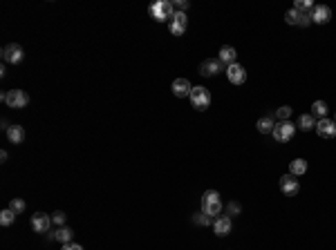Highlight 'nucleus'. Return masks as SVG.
I'll return each mask as SVG.
<instances>
[{
  "label": "nucleus",
  "instance_id": "f257e3e1",
  "mask_svg": "<svg viewBox=\"0 0 336 250\" xmlns=\"http://www.w3.org/2000/svg\"><path fill=\"white\" fill-rule=\"evenodd\" d=\"M202 212L206 217H218L222 212V199H220V192L218 190H206L202 195Z\"/></svg>",
  "mask_w": 336,
  "mask_h": 250
},
{
  "label": "nucleus",
  "instance_id": "f03ea898",
  "mask_svg": "<svg viewBox=\"0 0 336 250\" xmlns=\"http://www.w3.org/2000/svg\"><path fill=\"white\" fill-rule=\"evenodd\" d=\"M148 12L157 23H166L175 16V7L173 3H168V0H157V3H153L151 7H148Z\"/></svg>",
  "mask_w": 336,
  "mask_h": 250
},
{
  "label": "nucleus",
  "instance_id": "7ed1b4c3",
  "mask_svg": "<svg viewBox=\"0 0 336 250\" xmlns=\"http://www.w3.org/2000/svg\"><path fill=\"white\" fill-rule=\"evenodd\" d=\"M3 103L7 107H14V109H23L29 105V94L23 92V90H7L3 94Z\"/></svg>",
  "mask_w": 336,
  "mask_h": 250
},
{
  "label": "nucleus",
  "instance_id": "20e7f679",
  "mask_svg": "<svg viewBox=\"0 0 336 250\" xmlns=\"http://www.w3.org/2000/svg\"><path fill=\"white\" fill-rule=\"evenodd\" d=\"M188 98H190V105L198 109V112H204V109L211 107V92L202 85H195Z\"/></svg>",
  "mask_w": 336,
  "mask_h": 250
},
{
  "label": "nucleus",
  "instance_id": "39448f33",
  "mask_svg": "<svg viewBox=\"0 0 336 250\" xmlns=\"http://www.w3.org/2000/svg\"><path fill=\"white\" fill-rule=\"evenodd\" d=\"M271 134L278 143H287V141H292L294 134H296V125H294L292 121H278Z\"/></svg>",
  "mask_w": 336,
  "mask_h": 250
},
{
  "label": "nucleus",
  "instance_id": "423d86ee",
  "mask_svg": "<svg viewBox=\"0 0 336 250\" xmlns=\"http://www.w3.org/2000/svg\"><path fill=\"white\" fill-rule=\"evenodd\" d=\"M0 54H3V60L9 62V65H18V62H23V58H25V51H23V47H20L18 43L5 45Z\"/></svg>",
  "mask_w": 336,
  "mask_h": 250
},
{
  "label": "nucleus",
  "instance_id": "0eeeda50",
  "mask_svg": "<svg viewBox=\"0 0 336 250\" xmlns=\"http://www.w3.org/2000/svg\"><path fill=\"white\" fill-rule=\"evenodd\" d=\"M168 29L173 36H182L186 29H188V16L184 12H175V16L168 20Z\"/></svg>",
  "mask_w": 336,
  "mask_h": 250
},
{
  "label": "nucleus",
  "instance_id": "6e6552de",
  "mask_svg": "<svg viewBox=\"0 0 336 250\" xmlns=\"http://www.w3.org/2000/svg\"><path fill=\"white\" fill-rule=\"evenodd\" d=\"M226 78H229V83H233V85H242V83L247 81V70L240 65V62H233V65H229L224 70Z\"/></svg>",
  "mask_w": 336,
  "mask_h": 250
},
{
  "label": "nucleus",
  "instance_id": "1a4fd4ad",
  "mask_svg": "<svg viewBox=\"0 0 336 250\" xmlns=\"http://www.w3.org/2000/svg\"><path fill=\"white\" fill-rule=\"evenodd\" d=\"M224 70H226V67L220 62V58H206L200 65V74L202 76H218L220 72H224Z\"/></svg>",
  "mask_w": 336,
  "mask_h": 250
},
{
  "label": "nucleus",
  "instance_id": "9d476101",
  "mask_svg": "<svg viewBox=\"0 0 336 250\" xmlns=\"http://www.w3.org/2000/svg\"><path fill=\"white\" fill-rule=\"evenodd\" d=\"M316 132L320 139H336V121L320 118V121H316Z\"/></svg>",
  "mask_w": 336,
  "mask_h": 250
},
{
  "label": "nucleus",
  "instance_id": "9b49d317",
  "mask_svg": "<svg viewBox=\"0 0 336 250\" xmlns=\"http://www.w3.org/2000/svg\"><path fill=\"white\" fill-rule=\"evenodd\" d=\"M280 190H282V195L294 197L298 190H301V183H298V179L294 174H282L280 176Z\"/></svg>",
  "mask_w": 336,
  "mask_h": 250
},
{
  "label": "nucleus",
  "instance_id": "f8f14e48",
  "mask_svg": "<svg viewBox=\"0 0 336 250\" xmlns=\"http://www.w3.org/2000/svg\"><path fill=\"white\" fill-rule=\"evenodd\" d=\"M170 90L177 98H188L190 92H193V85L188 83V78H175L173 85H170Z\"/></svg>",
  "mask_w": 336,
  "mask_h": 250
},
{
  "label": "nucleus",
  "instance_id": "ddd939ff",
  "mask_svg": "<svg viewBox=\"0 0 336 250\" xmlns=\"http://www.w3.org/2000/svg\"><path fill=\"white\" fill-rule=\"evenodd\" d=\"M231 228H233V223H231V217L218 215V217L213 219V232L218 234V237H226V234L231 232Z\"/></svg>",
  "mask_w": 336,
  "mask_h": 250
},
{
  "label": "nucleus",
  "instance_id": "4468645a",
  "mask_svg": "<svg viewBox=\"0 0 336 250\" xmlns=\"http://www.w3.org/2000/svg\"><path fill=\"white\" fill-rule=\"evenodd\" d=\"M329 20H332V9L327 7V5H316L312 12V23L316 25H327Z\"/></svg>",
  "mask_w": 336,
  "mask_h": 250
},
{
  "label": "nucleus",
  "instance_id": "2eb2a0df",
  "mask_svg": "<svg viewBox=\"0 0 336 250\" xmlns=\"http://www.w3.org/2000/svg\"><path fill=\"white\" fill-rule=\"evenodd\" d=\"M50 226H52L50 215H45V212H36V215H32V228L36 232H50Z\"/></svg>",
  "mask_w": 336,
  "mask_h": 250
},
{
  "label": "nucleus",
  "instance_id": "dca6fc26",
  "mask_svg": "<svg viewBox=\"0 0 336 250\" xmlns=\"http://www.w3.org/2000/svg\"><path fill=\"white\" fill-rule=\"evenodd\" d=\"M72 237H74V230H72L70 226H61L59 230L50 232V239H56V241H61V243H72Z\"/></svg>",
  "mask_w": 336,
  "mask_h": 250
},
{
  "label": "nucleus",
  "instance_id": "f3484780",
  "mask_svg": "<svg viewBox=\"0 0 336 250\" xmlns=\"http://www.w3.org/2000/svg\"><path fill=\"white\" fill-rule=\"evenodd\" d=\"M7 139H9V143H14V145H20L25 141V130H23V125H9V130H7Z\"/></svg>",
  "mask_w": 336,
  "mask_h": 250
},
{
  "label": "nucleus",
  "instance_id": "a211bd4d",
  "mask_svg": "<svg viewBox=\"0 0 336 250\" xmlns=\"http://www.w3.org/2000/svg\"><path fill=\"white\" fill-rule=\"evenodd\" d=\"M218 58H220V62H222L224 67H229V65H233V62H235L237 51H235L231 45H224V47L220 49V56H218Z\"/></svg>",
  "mask_w": 336,
  "mask_h": 250
},
{
  "label": "nucleus",
  "instance_id": "6ab92c4d",
  "mask_svg": "<svg viewBox=\"0 0 336 250\" xmlns=\"http://www.w3.org/2000/svg\"><path fill=\"white\" fill-rule=\"evenodd\" d=\"M256 128H258L260 134H271L273 128H276V121H273V116H260L258 123H256Z\"/></svg>",
  "mask_w": 336,
  "mask_h": 250
},
{
  "label": "nucleus",
  "instance_id": "aec40b11",
  "mask_svg": "<svg viewBox=\"0 0 336 250\" xmlns=\"http://www.w3.org/2000/svg\"><path fill=\"white\" fill-rule=\"evenodd\" d=\"M296 125L303 130V132H309V130H316V118H314L312 114H301Z\"/></svg>",
  "mask_w": 336,
  "mask_h": 250
},
{
  "label": "nucleus",
  "instance_id": "412c9836",
  "mask_svg": "<svg viewBox=\"0 0 336 250\" xmlns=\"http://www.w3.org/2000/svg\"><path fill=\"white\" fill-rule=\"evenodd\" d=\"M305 172H307V161H305V159H294L292 163H289V174L303 176Z\"/></svg>",
  "mask_w": 336,
  "mask_h": 250
},
{
  "label": "nucleus",
  "instance_id": "4be33fe9",
  "mask_svg": "<svg viewBox=\"0 0 336 250\" xmlns=\"http://www.w3.org/2000/svg\"><path fill=\"white\" fill-rule=\"evenodd\" d=\"M312 116L314 118H327V103L325 101H314L312 103Z\"/></svg>",
  "mask_w": 336,
  "mask_h": 250
},
{
  "label": "nucleus",
  "instance_id": "5701e85b",
  "mask_svg": "<svg viewBox=\"0 0 336 250\" xmlns=\"http://www.w3.org/2000/svg\"><path fill=\"white\" fill-rule=\"evenodd\" d=\"M314 7H316V5H314L312 0H296V3H294V9L301 14H312Z\"/></svg>",
  "mask_w": 336,
  "mask_h": 250
},
{
  "label": "nucleus",
  "instance_id": "b1692460",
  "mask_svg": "<svg viewBox=\"0 0 336 250\" xmlns=\"http://www.w3.org/2000/svg\"><path fill=\"white\" fill-rule=\"evenodd\" d=\"M14 219H16V212H14L12 208H5V210L0 212V226H12Z\"/></svg>",
  "mask_w": 336,
  "mask_h": 250
},
{
  "label": "nucleus",
  "instance_id": "393cba45",
  "mask_svg": "<svg viewBox=\"0 0 336 250\" xmlns=\"http://www.w3.org/2000/svg\"><path fill=\"white\" fill-rule=\"evenodd\" d=\"M285 20L289 25H301V12H296V9H289V12L285 14Z\"/></svg>",
  "mask_w": 336,
  "mask_h": 250
},
{
  "label": "nucleus",
  "instance_id": "a878e982",
  "mask_svg": "<svg viewBox=\"0 0 336 250\" xmlns=\"http://www.w3.org/2000/svg\"><path fill=\"white\" fill-rule=\"evenodd\" d=\"M9 208H12L16 215H20V212H25V208H27V203H25L23 199H12L9 201Z\"/></svg>",
  "mask_w": 336,
  "mask_h": 250
},
{
  "label": "nucleus",
  "instance_id": "bb28decb",
  "mask_svg": "<svg viewBox=\"0 0 336 250\" xmlns=\"http://www.w3.org/2000/svg\"><path fill=\"white\" fill-rule=\"evenodd\" d=\"M276 116H278V121H289V116H292V107H289V105L278 107L276 109Z\"/></svg>",
  "mask_w": 336,
  "mask_h": 250
},
{
  "label": "nucleus",
  "instance_id": "cd10ccee",
  "mask_svg": "<svg viewBox=\"0 0 336 250\" xmlns=\"http://www.w3.org/2000/svg\"><path fill=\"white\" fill-rule=\"evenodd\" d=\"M52 223H56V226H63V223H65V212L63 210L52 212Z\"/></svg>",
  "mask_w": 336,
  "mask_h": 250
},
{
  "label": "nucleus",
  "instance_id": "c85d7f7f",
  "mask_svg": "<svg viewBox=\"0 0 336 250\" xmlns=\"http://www.w3.org/2000/svg\"><path fill=\"white\" fill-rule=\"evenodd\" d=\"M193 221H195V223H200V226H206V223H211V217H206L204 212H200V215H195V217H193Z\"/></svg>",
  "mask_w": 336,
  "mask_h": 250
},
{
  "label": "nucleus",
  "instance_id": "c756f323",
  "mask_svg": "<svg viewBox=\"0 0 336 250\" xmlns=\"http://www.w3.org/2000/svg\"><path fill=\"white\" fill-rule=\"evenodd\" d=\"M173 7L177 9V12H184L186 14V9H188V0H177V3H173Z\"/></svg>",
  "mask_w": 336,
  "mask_h": 250
},
{
  "label": "nucleus",
  "instance_id": "7c9ffc66",
  "mask_svg": "<svg viewBox=\"0 0 336 250\" xmlns=\"http://www.w3.org/2000/svg\"><path fill=\"white\" fill-rule=\"evenodd\" d=\"M61 250H83V246L72 241V243H63V248H61Z\"/></svg>",
  "mask_w": 336,
  "mask_h": 250
},
{
  "label": "nucleus",
  "instance_id": "2f4dec72",
  "mask_svg": "<svg viewBox=\"0 0 336 250\" xmlns=\"http://www.w3.org/2000/svg\"><path fill=\"white\" fill-rule=\"evenodd\" d=\"M229 212L237 215V212H240V206H237V203H229Z\"/></svg>",
  "mask_w": 336,
  "mask_h": 250
}]
</instances>
